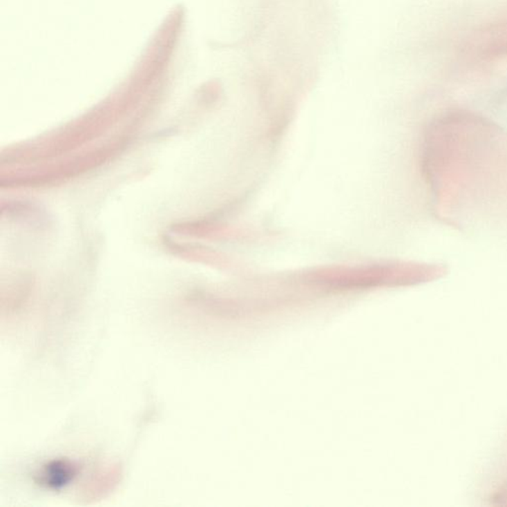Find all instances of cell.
Masks as SVG:
<instances>
[{"instance_id":"6da1fadb","label":"cell","mask_w":507,"mask_h":507,"mask_svg":"<svg viewBox=\"0 0 507 507\" xmlns=\"http://www.w3.org/2000/svg\"><path fill=\"white\" fill-rule=\"evenodd\" d=\"M77 472V466L70 461H51L36 474L35 483L48 490H59L72 483Z\"/></svg>"}]
</instances>
